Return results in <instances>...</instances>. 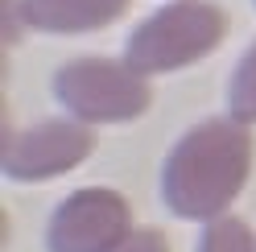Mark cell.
<instances>
[{"instance_id":"3957f363","label":"cell","mask_w":256,"mask_h":252,"mask_svg":"<svg viewBox=\"0 0 256 252\" xmlns=\"http://www.w3.org/2000/svg\"><path fill=\"white\" fill-rule=\"evenodd\" d=\"M54 96L83 124H124L149 108V74L116 58H74L54 74Z\"/></svg>"},{"instance_id":"6da1fadb","label":"cell","mask_w":256,"mask_h":252,"mask_svg":"<svg viewBox=\"0 0 256 252\" xmlns=\"http://www.w3.org/2000/svg\"><path fill=\"white\" fill-rule=\"evenodd\" d=\"M252 174V132L240 120H202L170 149L162 190L174 215L219 219Z\"/></svg>"},{"instance_id":"9c48e42d","label":"cell","mask_w":256,"mask_h":252,"mask_svg":"<svg viewBox=\"0 0 256 252\" xmlns=\"http://www.w3.org/2000/svg\"><path fill=\"white\" fill-rule=\"evenodd\" d=\"M116 252H170V240H166L157 228H136Z\"/></svg>"},{"instance_id":"277c9868","label":"cell","mask_w":256,"mask_h":252,"mask_svg":"<svg viewBox=\"0 0 256 252\" xmlns=\"http://www.w3.org/2000/svg\"><path fill=\"white\" fill-rule=\"evenodd\" d=\"M132 211L116 190L91 186L58 202L46 228V248L50 252H116L132 236Z\"/></svg>"},{"instance_id":"5b68a950","label":"cell","mask_w":256,"mask_h":252,"mask_svg":"<svg viewBox=\"0 0 256 252\" xmlns=\"http://www.w3.org/2000/svg\"><path fill=\"white\" fill-rule=\"evenodd\" d=\"M95 149V132L83 120H46L4 140V174L17 182H42L83 166Z\"/></svg>"},{"instance_id":"ba28073f","label":"cell","mask_w":256,"mask_h":252,"mask_svg":"<svg viewBox=\"0 0 256 252\" xmlns=\"http://www.w3.org/2000/svg\"><path fill=\"white\" fill-rule=\"evenodd\" d=\"M198 252H256V236H252V228L244 224V219L219 215V219L206 224Z\"/></svg>"},{"instance_id":"8992f818","label":"cell","mask_w":256,"mask_h":252,"mask_svg":"<svg viewBox=\"0 0 256 252\" xmlns=\"http://www.w3.org/2000/svg\"><path fill=\"white\" fill-rule=\"evenodd\" d=\"M25 21L46 34H95L128 12V0H21Z\"/></svg>"},{"instance_id":"52a82bcc","label":"cell","mask_w":256,"mask_h":252,"mask_svg":"<svg viewBox=\"0 0 256 252\" xmlns=\"http://www.w3.org/2000/svg\"><path fill=\"white\" fill-rule=\"evenodd\" d=\"M228 108H232V120H240V124H256V46L236 62V70H232Z\"/></svg>"},{"instance_id":"7a4b0ae2","label":"cell","mask_w":256,"mask_h":252,"mask_svg":"<svg viewBox=\"0 0 256 252\" xmlns=\"http://www.w3.org/2000/svg\"><path fill=\"white\" fill-rule=\"evenodd\" d=\"M223 34H228V12L219 4H211V0H174L128 34L124 62H132L140 74H166V70L206 58L223 42Z\"/></svg>"}]
</instances>
